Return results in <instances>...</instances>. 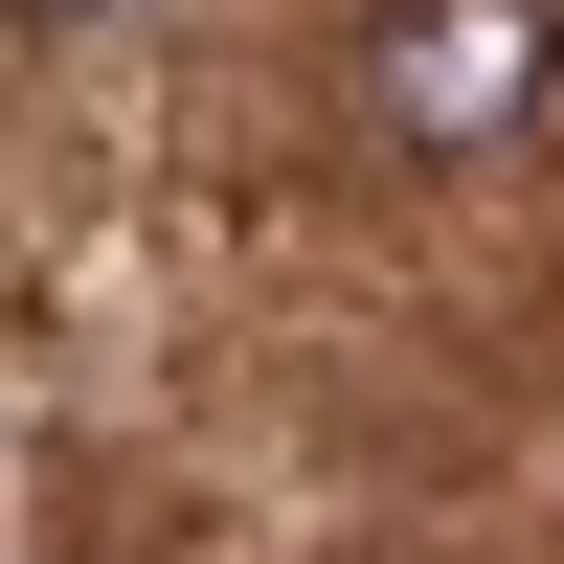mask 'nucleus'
I'll use <instances>...</instances> for the list:
<instances>
[{
    "instance_id": "nucleus-1",
    "label": "nucleus",
    "mask_w": 564,
    "mask_h": 564,
    "mask_svg": "<svg viewBox=\"0 0 564 564\" xmlns=\"http://www.w3.org/2000/svg\"><path fill=\"white\" fill-rule=\"evenodd\" d=\"M542 90H564L542 0H384V23H361V135H384V159H497Z\"/></svg>"
},
{
    "instance_id": "nucleus-2",
    "label": "nucleus",
    "mask_w": 564,
    "mask_h": 564,
    "mask_svg": "<svg viewBox=\"0 0 564 564\" xmlns=\"http://www.w3.org/2000/svg\"><path fill=\"white\" fill-rule=\"evenodd\" d=\"M23 23H90V0H23Z\"/></svg>"
}]
</instances>
